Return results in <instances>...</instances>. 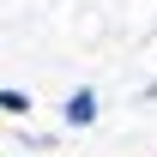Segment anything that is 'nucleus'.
I'll return each mask as SVG.
<instances>
[{"mask_svg": "<svg viewBox=\"0 0 157 157\" xmlns=\"http://www.w3.org/2000/svg\"><path fill=\"white\" fill-rule=\"evenodd\" d=\"M91 115H97V97H91V91H73V97H67V127H85Z\"/></svg>", "mask_w": 157, "mask_h": 157, "instance_id": "f257e3e1", "label": "nucleus"}]
</instances>
